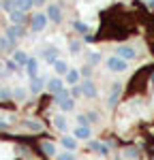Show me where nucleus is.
Wrapping results in <instances>:
<instances>
[{
    "label": "nucleus",
    "instance_id": "obj_1",
    "mask_svg": "<svg viewBox=\"0 0 154 160\" xmlns=\"http://www.w3.org/2000/svg\"><path fill=\"white\" fill-rule=\"evenodd\" d=\"M22 37H24V26H22V24H13V26L7 28V38L11 41L13 47H15V41L22 38Z\"/></svg>",
    "mask_w": 154,
    "mask_h": 160
},
{
    "label": "nucleus",
    "instance_id": "obj_2",
    "mask_svg": "<svg viewBox=\"0 0 154 160\" xmlns=\"http://www.w3.org/2000/svg\"><path fill=\"white\" fill-rule=\"evenodd\" d=\"M47 15H43V13H37V15H32V19H30V30L32 32H41L43 28H45V24H47Z\"/></svg>",
    "mask_w": 154,
    "mask_h": 160
},
{
    "label": "nucleus",
    "instance_id": "obj_3",
    "mask_svg": "<svg viewBox=\"0 0 154 160\" xmlns=\"http://www.w3.org/2000/svg\"><path fill=\"white\" fill-rule=\"evenodd\" d=\"M107 68L114 73H122V71H126V60H122L120 56H114L107 60Z\"/></svg>",
    "mask_w": 154,
    "mask_h": 160
},
{
    "label": "nucleus",
    "instance_id": "obj_4",
    "mask_svg": "<svg viewBox=\"0 0 154 160\" xmlns=\"http://www.w3.org/2000/svg\"><path fill=\"white\" fill-rule=\"evenodd\" d=\"M45 15L49 17L54 24H60V22H62V11H60V7H58V4H49V7H47V11H45Z\"/></svg>",
    "mask_w": 154,
    "mask_h": 160
},
{
    "label": "nucleus",
    "instance_id": "obj_5",
    "mask_svg": "<svg viewBox=\"0 0 154 160\" xmlns=\"http://www.w3.org/2000/svg\"><path fill=\"white\" fill-rule=\"evenodd\" d=\"M120 94H122V83H114V86H111V92H109V98H107V105H109V107H116Z\"/></svg>",
    "mask_w": 154,
    "mask_h": 160
},
{
    "label": "nucleus",
    "instance_id": "obj_6",
    "mask_svg": "<svg viewBox=\"0 0 154 160\" xmlns=\"http://www.w3.org/2000/svg\"><path fill=\"white\" fill-rule=\"evenodd\" d=\"M116 56H120L122 60H133L137 56V51L133 49V47H118L116 49Z\"/></svg>",
    "mask_w": 154,
    "mask_h": 160
},
{
    "label": "nucleus",
    "instance_id": "obj_7",
    "mask_svg": "<svg viewBox=\"0 0 154 160\" xmlns=\"http://www.w3.org/2000/svg\"><path fill=\"white\" fill-rule=\"evenodd\" d=\"M81 92H84V96H88V98H94V96H96V88H94V83H92L90 79H86V81L81 83Z\"/></svg>",
    "mask_w": 154,
    "mask_h": 160
},
{
    "label": "nucleus",
    "instance_id": "obj_8",
    "mask_svg": "<svg viewBox=\"0 0 154 160\" xmlns=\"http://www.w3.org/2000/svg\"><path fill=\"white\" fill-rule=\"evenodd\" d=\"M43 86H45V79H43V77H32V79H30V92H32V94H38V92L43 90Z\"/></svg>",
    "mask_w": 154,
    "mask_h": 160
},
{
    "label": "nucleus",
    "instance_id": "obj_9",
    "mask_svg": "<svg viewBox=\"0 0 154 160\" xmlns=\"http://www.w3.org/2000/svg\"><path fill=\"white\" fill-rule=\"evenodd\" d=\"M26 71H28V75H30V79H32V77H38V64H37V60H34V58H30V60H28Z\"/></svg>",
    "mask_w": 154,
    "mask_h": 160
},
{
    "label": "nucleus",
    "instance_id": "obj_10",
    "mask_svg": "<svg viewBox=\"0 0 154 160\" xmlns=\"http://www.w3.org/2000/svg\"><path fill=\"white\" fill-rule=\"evenodd\" d=\"M90 149L99 152V154H103V156H107V154H109V148H107L105 143H99V141H90Z\"/></svg>",
    "mask_w": 154,
    "mask_h": 160
},
{
    "label": "nucleus",
    "instance_id": "obj_11",
    "mask_svg": "<svg viewBox=\"0 0 154 160\" xmlns=\"http://www.w3.org/2000/svg\"><path fill=\"white\" fill-rule=\"evenodd\" d=\"M43 56H45V60H47V64H56L58 62V49H45L43 51Z\"/></svg>",
    "mask_w": 154,
    "mask_h": 160
},
{
    "label": "nucleus",
    "instance_id": "obj_12",
    "mask_svg": "<svg viewBox=\"0 0 154 160\" xmlns=\"http://www.w3.org/2000/svg\"><path fill=\"white\" fill-rule=\"evenodd\" d=\"M24 13H26V11H22V9H15L13 13H9V15H11V22H13V24H22V22L26 19Z\"/></svg>",
    "mask_w": 154,
    "mask_h": 160
},
{
    "label": "nucleus",
    "instance_id": "obj_13",
    "mask_svg": "<svg viewBox=\"0 0 154 160\" xmlns=\"http://www.w3.org/2000/svg\"><path fill=\"white\" fill-rule=\"evenodd\" d=\"M54 71H56L58 75H66V73H69V66H66V62L58 60L56 64H54Z\"/></svg>",
    "mask_w": 154,
    "mask_h": 160
},
{
    "label": "nucleus",
    "instance_id": "obj_14",
    "mask_svg": "<svg viewBox=\"0 0 154 160\" xmlns=\"http://www.w3.org/2000/svg\"><path fill=\"white\" fill-rule=\"evenodd\" d=\"M49 92L51 94H56V92H60V90H62V81H60V79H49Z\"/></svg>",
    "mask_w": 154,
    "mask_h": 160
},
{
    "label": "nucleus",
    "instance_id": "obj_15",
    "mask_svg": "<svg viewBox=\"0 0 154 160\" xmlns=\"http://www.w3.org/2000/svg\"><path fill=\"white\" fill-rule=\"evenodd\" d=\"M2 9L9 11V13H13L15 9H17V0H2Z\"/></svg>",
    "mask_w": 154,
    "mask_h": 160
},
{
    "label": "nucleus",
    "instance_id": "obj_16",
    "mask_svg": "<svg viewBox=\"0 0 154 160\" xmlns=\"http://www.w3.org/2000/svg\"><path fill=\"white\" fill-rule=\"evenodd\" d=\"M13 60L17 62V64H28V60H30V58H26L24 51H15V53H13Z\"/></svg>",
    "mask_w": 154,
    "mask_h": 160
},
{
    "label": "nucleus",
    "instance_id": "obj_17",
    "mask_svg": "<svg viewBox=\"0 0 154 160\" xmlns=\"http://www.w3.org/2000/svg\"><path fill=\"white\" fill-rule=\"evenodd\" d=\"M69 94H71V92H69V90H60V92H56V94H54V98H56V102H58V105H60V102H62V100H66L69 98Z\"/></svg>",
    "mask_w": 154,
    "mask_h": 160
},
{
    "label": "nucleus",
    "instance_id": "obj_18",
    "mask_svg": "<svg viewBox=\"0 0 154 160\" xmlns=\"http://www.w3.org/2000/svg\"><path fill=\"white\" fill-rule=\"evenodd\" d=\"M73 28H75L79 34H90V28L84 24V22H75V24H73Z\"/></svg>",
    "mask_w": 154,
    "mask_h": 160
},
{
    "label": "nucleus",
    "instance_id": "obj_19",
    "mask_svg": "<svg viewBox=\"0 0 154 160\" xmlns=\"http://www.w3.org/2000/svg\"><path fill=\"white\" fill-rule=\"evenodd\" d=\"M75 137H79V139H88L90 137V128L88 126H79L75 130Z\"/></svg>",
    "mask_w": 154,
    "mask_h": 160
},
{
    "label": "nucleus",
    "instance_id": "obj_20",
    "mask_svg": "<svg viewBox=\"0 0 154 160\" xmlns=\"http://www.w3.org/2000/svg\"><path fill=\"white\" fill-rule=\"evenodd\" d=\"M77 79H79V73H77V71H69V73H66V81H69L71 86H75Z\"/></svg>",
    "mask_w": 154,
    "mask_h": 160
},
{
    "label": "nucleus",
    "instance_id": "obj_21",
    "mask_svg": "<svg viewBox=\"0 0 154 160\" xmlns=\"http://www.w3.org/2000/svg\"><path fill=\"white\" fill-rule=\"evenodd\" d=\"M32 4H34V0H17V9H22V11H28Z\"/></svg>",
    "mask_w": 154,
    "mask_h": 160
},
{
    "label": "nucleus",
    "instance_id": "obj_22",
    "mask_svg": "<svg viewBox=\"0 0 154 160\" xmlns=\"http://www.w3.org/2000/svg\"><path fill=\"white\" fill-rule=\"evenodd\" d=\"M62 145H64L66 149H75L77 143H75V139H71V137H64V139H62Z\"/></svg>",
    "mask_w": 154,
    "mask_h": 160
},
{
    "label": "nucleus",
    "instance_id": "obj_23",
    "mask_svg": "<svg viewBox=\"0 0 154 160\" xmlns=\"http://www.w3.org/2000/svg\"><path fill=\"white\" fill-rule=\"evenodd\" d=\"M73 107H75V102H73L71 98H66V100H62V102H60V109H62V111H71Z\"/></svg>",
    "mask_w": 154,
    "mask_h": 160
},
{
    "label": "nucleus",
    "instance_id": "obj_24",
    "mask_svg": "<svg viewBox=\"0 0 154 160\" xmlns=\"http://www.w3.org/2000/svg\"><path fill=\"white\" fill-rule=\"evenodd\" d=\"M54 120H56V128H58V130H66V122H64L62 115H56Z\"/></svg>",
    "mask_w": 154,
    "mask_h": 160
},
{
    "label": "nucleus",
    "instance_id": "obj_25",
    "mask_svg": "<svg viewBox=\"0 0 154 160\" xmlns=\"http://www.w3.org/2000/svg\"><path fill=\"white\" fill-rule=\"evenodd\" d=\"M41 148H43V152H45L47 156H54V154H56V148H54V143H43Z\"/></svg>",
    "mask_w": 154,
    "mask_h": 160
},
{
    "label": "nucleus",
    "instance_id": "obj_26",
    "mask_svg": "<svg viewBox=\"0 0 154 160\" xmlns=\"http://www.w3.org/2000/svg\"><path fill=\"white\" fill-rule=\"evenodd\" d=\"M26 126H28V128H32L34 132H41V130H43V126H41L38 122H26Z\"/></svg>",
    "mask_w": 154,
    "mask_h": 160
},
{
    "label": "nucleus",
    "instance_id": "obj_27",
    "mask_svg": "<svg viewBox=\"0 0 154 160\" xmlns=\"http://www.w3.org/2000/svg\"><path fill=\"white\" fill-rule=\"evenodd\" d=\"M13 96H15V98H17V100H24L26 92H24V90H19V88H17V90H15V92H13Z\"/></svg>",
    "mask_w": 154,
    "mask_h": 160
},
{
    "label": "nucleus",
    "instance_id": "obj_28",
    "mask_svg": "<svg viewBox=\"0 0 154 160\" xmlns=\"http://www.w3.org/2000/svg\"><path fill=\"white\" fill-rule=\"evenodd\" d=\"M77 122H79V126H88L90 120H88V115H79V118H77Z\"/></svg>",
    "mask_w": 154,
    "mask_h": 160
},
{
    "label": "nucleus",
    "instance_id": "obj_29",
    "mask_svg": "<svg viewBox=\"0 0 154 160\" xmlns=\"http://www.w3.org/2000/svg\"><path fill=\"white\" fill-rule=\"evenodd\" d=\"M126 158H137V148H128L126 149Z\"/></svg>",
    "mask_w": 154,
    "mask_h": 160
},
{
    "label": "nucleus",
    "instance_id": "obj_30",
    "mask_svg": "<svg viewBox=\"0 0 154 160\" xmlns=\"http://www.w3.org/2000/svg\"><path fill=\"white\" fill-rule=\"evenodd\" d=\"M90 62H92V64L101 62V56H99V53H90Z\"/></svg>",
    "mask_w": 154,
    "mask_h": 160
},
{
    "label": "nucleus",
    "instance_id": "obj_31",
    "mask_svg": "<svg viewBox=\"0 0 154 160\" xmlns=\"http://www.w3.org/2000/svg\"><path fill=\"white\" fill-rule=\"evenodd\" d=\"M81 75H84V77H90V75H92V68H90V66H84Z\"/></svg>",
    "mask_w": 154,
    "mask_h": 160
},
{
    "label": "nucleus",
    "instance_id": "obj_32",
    "mask_svg": "<svg viewBox=\"0 0 154 160\" xmlns=\"http://www.w3.org/2000/svg\"><path fill=\"white\" fill-rule=\"evenodd\" d=\"M71 94H73V96H81L84 92H81V88H73V90H71Z\"/></svg>",
    "mask_w": 154,
    "mask_h": 160
},
{
    "label": "nucleus",
    "instance_id": "obj_33",
    "mask_svg": "<svg viewBox=\"0 0 154 160\" xmlns=\"http://www.w3.org/2000/svg\"><path fill=\"white\" fill-rule=\"evenodd\" d=\"M58 160H75V158H73V154H62Z\"/></svg>",
    "mask_w": 154,
    "mask_h": 160
},
{
    "label": "nucleus",
    "instance_id": "obj_34",
    "mask_svg": "<svg viewBox=\"0 0 154 160\" xmlns=\"http://www.w3.org/2000/svg\"><path fill=\"white\" fill-rule=\"evenodd\" d=\"M7 68H9V71H17V62H9Z\"/></svg>",
    "mask_w": 154,
    "mask_h": 160
},
{
    "label": "nucleus",
    "instance_id": "obj_35",
    "mask_svg": "<svg viewBox=\"0 0 154 160\" xmlns=\"http://www.w3.org/2000/svg\"><path fill=\"white\" fill-rule=\"evenodd\" d=\"M11 94H9V90H0V98H9Z\"/></svg>",
    "mask_w": 154,
    "mask_h": 160
},
{
    "label": "nucleus",
    "instance_id": "obj_36",
    "mask_svg": "<svg viewBox=\"0 0 154 160\" xmlns=\"http://www.w3.org/2000/svg\"><path fill=\"white\" fill-rule=\"evenodd\" d=\"M79 47H81V45H79L77 41H73V43H71V49H73V51H79Z\"/></svg>",
    "mask_w": 154,
    "mask_h": 160
},
{
    "label": "nucleus",
    "instance_id": "obj_37",
    "mask_svg": "<svg viewBox=\"0 0 154 160\" xmlns=\"http://www.w3.org/2000/svg\"><path fill=\"white\" fill-rule=\"evenodd\" d=\"M4 128H7V124H4V122H0V130H4Z\"/></svg>",
    "mask_w": 154,
    "mask_h": 160
},
{
    "label": "nucleus",
    "instance_id": "obj_38",
    "mask_svg": "<svg viewBox=\"0 0 154 160\" xmlns=\"http://www.w3.org/2000/svg\"><path fill=\"white\" fill-rule=\"evenodd\" d=\"M34 4H45V0H34Z\"/></svg>",
    "mask_w": 154,
    "mask_h": 160
},
{
    "label": "nucleus",
    "instance_id": "obj_39",
    "mask_svg": "<svg viewBox=\"0 0 154 160\" xmlns=\"http://www.w3.org/2000/svg\"><path fill=\"white\" fill-rule=\"evenodd\" d=\"M148 7H152V9H154V0H148Z\"/></svg>",
    "mask_w": 154,
    "mask_h": 160
},
{
    "label": "nucleus",
    "instance_id": "obj_40",
    "mask_svg": "<svg viewBox=\"0 0 154 160\" xmlns=\"http://www.w3.org/2000/svg\"><path fill=\"white\" fill-rule=\"evenodd\" d=\"M0 9H2V2H0Z\"/></svg>",
    "mask_w": 154,
    "mask_h": 160
},
{
    "label": "nucleus",
    "instance_id": "obj_41",
    "mask_svg": "<svg viewBox=\"0 0 154 160\" xmlns=\"http://www.w3.org/2000/svg\"><path fill=\"white\" fill-rule=\"evenodd\" d=\"M152 83H154V77H152Z\"/></svg>",
    "mask_w": 154,
    "mask_h": 160
},
{
    "label": "nucleus",
    "instance_id": "obj_42",
    "mask_svg": "<svg viewBox=\"0 0 154 160\" xmlns=\"http://www.w3.org/2000/svg\"><path fill=\"white\" fill-rule=\"evenodd\" d=\"M116 160H122V158H116Z\"/></svg>",
    "mask_w": 154,
    "mask_h": 160
}]
</instances>
